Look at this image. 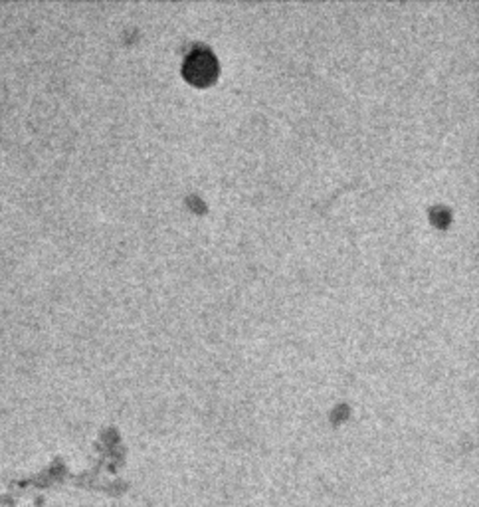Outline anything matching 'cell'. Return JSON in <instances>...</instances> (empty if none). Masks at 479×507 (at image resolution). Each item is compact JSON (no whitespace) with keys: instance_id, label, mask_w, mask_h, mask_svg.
<instances>
[{"instance_id":"obj_1","label":"cell","mask_w":479,"mask_h":507,"mask_svg":"<svg viewBox=\"0 0 479 507\" xmlns=\"http://www.w3.org/2000/svg\"><path fill=\"white\" fill-rule=\"evenodd\" d=\"M184 76L196 85L210 84L218 76V62L206 48L192 50L184 60Z\"/></svg>"}]
</instances>
